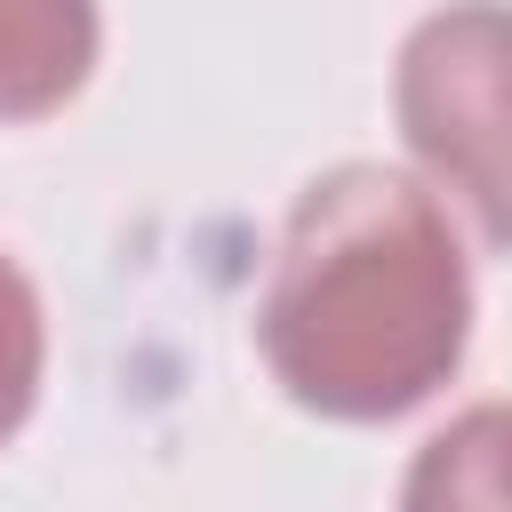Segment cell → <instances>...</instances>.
<instances>
[{
  "label": "cell",
  "mask_w": 512,
  "mask_h": 512,
  "mask_svg": "<svg viewBox=\"0 0 512 512\" xmlns=\"http://www.w3.org/2000/svg\"><path fill=\"white\" fill-rule=\"evenodd\" d=\"M472 336L464 248L400 168H328L288 208L256 344L280 392L336 424H384L432 400Z\"/></svg>",
  "instance_id": "obj_1"
},
{
  "label": "cell",
  "mask_w": 512,
  "mask_h": 512,
  "mask_svg": "<svg viewBox=\"0 0 512 512\" xmlns=\"http://www.w3.org/2000/svg\"><path fill=\"white\" fill-rule=\"evenodd\" d=\"M40 296L32 280L0 256V440L32 416V392H40Z\"/></svg>",
  "instance_id": "obj_5"
},
{
  "label": "cell",
  "mask_w": 512,
  "mask_h": 512,
  "mask_svg": "<svg viewBox=\"0 0 512 512\" xmlns=\"http://www.w3.org/2000/svg\"><path fill=\"white\" fill-rule=\"evenodd\" d=\"M400 512H512V400L448 416L416 448Z\"/></svg>",
  "instance_id": "obj_4"
},
{
  "label": "cell",
  "mask_w": 512,
  "mask_h": 512,
  "mask_svg": "<svg viewBox=\"0 0 512 512\" xmlns=\"http://www.w3.org/2000/svg\"><path fill=\"white\" fill-rule=\"evenodd\" d=\"M392 112L424 176L512 248V8L456 0L424 16L392 72Z\"/></svg>",
  "instance_id": "obj_2"
},
{
  "label": "cell",
  "mask_w": 512,
  "mask_h": 512,
  "mask_svg": "<svg viewBox=\"0 0 512 512\" xmlns=\"http://www.w3.org/2000/svg\"><path fill=\"white\" fill-rule=\"evenodd\" d=\"M96 64V0H0V120H40Z\"/></svg>",
  "instance_id": "obj_3"
}]
</instances>
